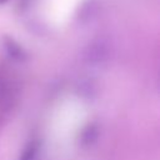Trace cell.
I'll return each mask as SVG.
<instances>
[]
</instances>
